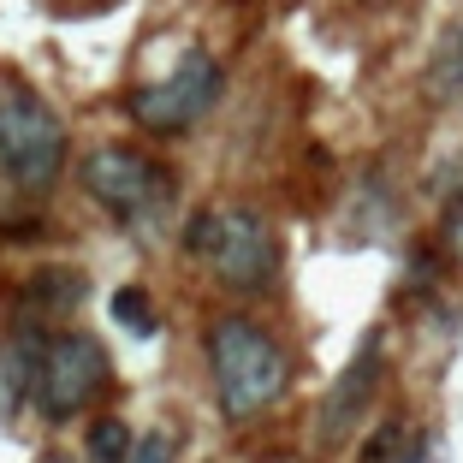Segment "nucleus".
Returning a JSON list of instances; mask_svg holds the SVG:
<instances>
[{
	"mask_svg": "<svg viewBox=\"0 0 463 463\" xmlns=\"http://www.w3.org/2000/svg\"><path fill=\"white\" fill-rule=\"evenodd\" d=\"M83 303V273L78 268H36L18 291V315L24 327H42V321H60Z\"/></svg>",
	"mask_w": 463,
	"mask_h": 463,
	"instance_id": "6e6552de",
	"label": "nucleus"
},
{
	"mask_svg": "<svg viewBox=\"0 0 463 463\" xmlns=\"http://www.w3.org/2000/svg\"><path fill=\"white\" fill-rule=\"evenodd\" d=\"M446 250H451V256L463 261V191H458V196L446 203Z\"/></svg>",
	"mask_w": 463,
	"mask_h": 463,
	"instance_id": "ddd939ff",
	"label": "nucleus"
},
{
	"mask_svg": "<svg viewBox=\"0 0 463 463\" xmlns=\"http://www.w3.org/2000/svg\"><path fill=\"white\" fill-rule=\"evenodd\" d=\"M203 356H208V381H214V404L232 428L261 422L291 392V356L256 315L238 309L214 315L203 333Z\"/></svg>",
	"mask_w": 463,
	"mask_h": 463,
	"instance_id": "f257e3e1",
	"label": "nucleus"
},
{
	"mask_svg": "<svg viewBox=\"0 0 463 463\" xmlns=\"http://www.w3.org/2000/svg\"><path fill=\"white\" fill-rule=\"evenodd\" d=\"M101 392H108V351H101L96 333H78V327L42 333L36 351H30V381H24L30 404L48 422H71Z\"/></svg>",
	"mask_w": 463,
	"mask_h": 463,
	"instance_id": "20e7f679",
	"label": "nucleus"
},
{
	"mask_svg": "<svg viewBox=\"0 0 463 463\" xmlns=\"http://www.w3.org/2000/svg\"><path fill=\"white\" fill-rule=\"evenodd\" d=\"M220 90H226L220 60L208 54V48H191L166 78L131 90L125 113H131L137 131H149V137H184V131H196V125L220 108Z\"/></svg>",
	"mask_w": 463,
	"mask_h": 463,
	"instance_id": "39448f33",
	"label": "nucleus"
},
{
	"mask_svg": "<svg viewBox=\"0 0 463 463\" xmlns=\"http://www.w3.org/2000/svg\"><path fill=\"white\" fill-rule=\"evenodd\" d=\"M125 463H178V446H173V434H143V439H131V458Z\"/></svg>",
	"mask_w": 463,
	"mask_h": 463,
	"instance_id": "f8f14e48",
	"label": "nucleus"
},
{
	"mask_svg": "<svg viewBox=\"0 0 463 463\" xmlns=\"http://www.w3.org/2000/svg\"><path fill=\"white\" fill-rule=\"evenodd\" d=\"M42 463H71V458H66V451H48V458H42Z\"/></svg>",
	"mask_w": 463,
	"mask_h": 463,
	"instance_id": "2eb2a0df",
	"label": "nucleus"
},
{
	"mask_svg": "<svg viewBox=\"0 0 463 463\" xmlns=\"http://www.w3.org/2000/svg\"><path fill=\"white\" fill-rule=\"evenodd\" d=\"M78 178L113 220H155L173 203V173H166L155 155L131 149V143H101V149H90L83 166H78Z\"/></svg>",
	"mask_w": 463,
	"mask_h": 463,
	"instance_id": "423d86ee",
	"label": "nucleus"
},
{
	"mask_svg": "<svg viewBox=\"0 0 463 463\" xmlns=\"http://www.w3.org/2000/svg\"><path fill=\"white\" fill-rule=\"evenodd\" d=\"M184 250L208 268V279L238 298H261V291L279 286V268H286V244L273 232L268 214L256 208H203L184 226Z\"/></svg>",
	"mask_w": 463,
	"mask_h": 463,
	"instance_id": "f03ea898",
	"label": "nucleus"
},
{
	"mask_svg": "<svg viewBox=\"0 0 463 463\" xmlns=\"http://www.w3.org/2000/svg\"><path fill=\"white\" fill-rule=\"evenodd\" d=\"M381 386H386V345H381V333H368V339L356 345V356L345 363V374L333 381V392L321 398V422H315L321 451L351 446L356 428H363L368 410H374V398H381Z\"/></svg>",
	"mask_w": 463,
	"mask_h": 463,
	"instance_id": "0eeeda50",
	"label": "nucleus"
},
{
	"mask_svg": "<svg viewBox=\"0 0 463 463\" xmlns=\"http://www.w3.org/2000/svg\"><path fill=\"white\" fill-rule=\"evenodd\" d=\"M131 428L119 422V416H101V422H90V463H125L131 458Z\"/></svg>",
	"mask_w": 463,
	"mask_h": 463,
	"instance_id": "9b49d317",
	"label": "nucleus"
},
{
	"mask_svg": "<svg viewBox=\"0 0 463 463\" xmlns=\"http://www.w3.org/2000/svg\"><path fill=\"white\" fill-rule=\"evenodd\" d=\"M428 96L434 101H463V18L439 30L434 54H428Z\"/></svg>",
	"mask_w": 463,
	"mask_h": 463,
	"instance_id": "1a4fd4ad",
	"label": "nucleus"
},
{
	"mask_svg": "<svg viewBox=\"0 0 463 463\" xmlns=\"http://www.w3.org/2000/svg\"><path fill=\"white\" fill-rule=\"evenodd\" d=\"M113 321H119L125 333H137V339H149L161 321H155V303H149V291L143 286H125V291H113Z\"/></svg>",
	"mask_w": 463,
	"mask_h": 463,
	"instance_id": "9d476101",
	"label": "nucleus"
},
{
	"mask_svg": "<svg viewBox=\"0 0 463 463\" xmlns=\"http://www.w3.org/2000/svg\"><path fill=\"white\" fill-rule=\"evenodd\" d=\"M398 463H439V451H434V434H422V446L410 451V458H398Z\"/></svg>",
	"mask_w": 463,
	"mask_h": 463,
	"instance_id": "4468645a",
	"label": "nucleus"
},
{
	"mask_svg": "<svg viewBox=\"0 0 463 463\" xmlns=\"http://www.w3.org/2000/svg\"><path fill=\"white\" fill-rule=\"evenodd\" d=\"M71 161L66 119L24 78H0V178L24 196L54 191Z\"/></svg>",
	"mask_w": 463,
	"mask_h": 463,
	"instance_id": "7ed1b4c3",
	"label": "nucleus"
}]
</instances>
